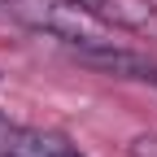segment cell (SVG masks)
Segmentation results:
<instances>
[{
    "label": "cell",
    "instance_id": "6da1fadb",
    "mask_svg": "<svg viewBox=\"0 0 157 157\" xmlns=\"http://www.w3.org/2000/svg\"><path fill=\"white\" fill-rule=\"evenodd\" d=\"M0 5L9 9V17L26 22L31 31H44L48 39L66 44L70 52L118 44V39H113V26H105L83 0H0Z\"/></svg>",
    "mask_w": 157,
    "mask_h": 157
},
{
    "label": "cell",
    "instance_id": "7a4b0ae2",
    "mask_svg": "<svg viewBox=\"0 0 157 157\" xmlns=\"http://www.w3.org/2000/svg\"><path fill=\"white\" fill-rule=\"evenodd\" d=\"M83 66L92 70H105V74H118V78H157V66L148 61V57L131 52L122 44H101V48H78L74 52Z\"/></svg>",
    "mask_w": 157,
    "mask_h": 157
},
{
    "label": "cell",
    "instance_id": "3957f363",
    "mask_svg": "<svg viewBox=\"0 0 157 157\" xmlns=\"http://www.w3.org/2000/svg\"><path fill=\"white\" fill-rule=\"evenodd\" d=\"M83 5L113 31H140V26H148L157 17V9L148 0H83Z\"/></svg>",
    "mask_w": 157,
    "mask_h": 157
},
{
    "label": "cell",
    "instance_id": "277c9868",
    "mask_svg": "<svg viewBox=\"0 0 157 157\" xmlns=\"http://www.w3.org/2000/svg\"><path fill=\"white\" fill-rule=\"evenodd\" d=\"M9 153L13 157H83L66 140H57V135H48V131H31V127L9 135Z\"/></svg>",
    "mask_w": 157,
    "mask_h": 157
},
{
    "label": "cell",
    "instance_id": "5b68a950",
    "mask_svg": "<svg viewBox=\"0 0 157 157\" xmlns=\"http://www.w3.org/2000/svg\"><path fill=\"white\" fill-rule=\"evenodd\" d=\"M131 157H157V135H135V140L127 144Z\"/></svg>",
    "mask_w": 157,
    "mask_h": 157
},
{
    "label": "cell",
    "instance_id": "8992f818",
    "mask_svg": "<svg viewBox=\"0 0 157 157\" xmlns=\"http://www.w3.org/2000/svg\"><path fill=\"white\" fill-rule=\"evenodd\" d=\"M9 135H13V131H5V127H0V153H9Z\"/></svg>",
    "mask_w": 157,
    "mask_h": 157
},
{
    "label": "cell",
    "instance_id": "52a82bcc",
    "mask_svg": "<svg viewBox=\"0 0 157 157\" xmlns=\"http://www.w3.org/2000/svg\"><path fill=\"white\" fill-rule=\"evenodd\" d=\"M0 157H13V153H0Z\"/></svg>",
    "mask_w": 157,
    "mask_h": 157
}]
</instances>
